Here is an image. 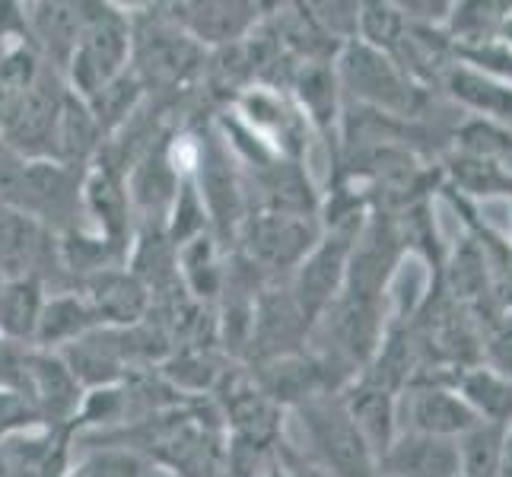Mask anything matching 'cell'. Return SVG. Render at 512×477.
<instances>
[{"instance_id": "obj_34", "label": "cell", "mask_w": 512, "mask_h": 477, "mask_svg": "<svg viewBox=\"0 0 512 477\" xmlns=\"http://www.w3.org/2000/svg\"><path fill=\"white\" fill-rule=\"evenodd\" d=\"M153 477H172V474H166V471H153Z\"/></svg>"}, {"instance_id": "obj_8", "label": "cell", "mask_w": 512, "mask_h": 477, "mask_svg": "<svg viewBox=\"0 0 512 477\" xmlns=\"http://www.w3.org/2000/svg\"><path fill=\"white\" fill-rule=\"evenodd\" d=\"M264 10L268 7L249 4V0H182V4H166L169 20L204 51L245 42L271 16Z\"/></svg>"}, {"instance_id": "obj_32", "label": "cell", "mask_w": 512, "mask_h": 477, "mask_svg": "<svg viewBox=\"0 0 512 477\" xmlns=\"http://www.w3.org/2000/svg\"><path fill=\"white\" fill-rule=\"evenodd\" d=\"M497 42H500V45H506V48L512 51V13L506 16V23H503L500 35H497Z\"/></svg>"}, {"instance_id": "obj_26", "label": "cell", "mask_w": 512, "mask_h": 477, "mask_svg": "<svg viewBox=\"0 0 512 477\" xmlns=\"http://www.w3.org/2000/svg\"><path fill=\"white\" fill-rule=\"evenodd\" d=\"M452 182L462 188L465 194H500V191H512V172L503 169V163L497 159H481V156H468L458 153L449 166Z\"/></svg>"}, {"instance_id": "obj_22", "label": "cell", "mask_w": 512, "mask_h": 477, "mask_svg": "<svg viewBox=\"0 0 512 477\" xmlns=\"http://www.w3.org/2000/svg\"><path fill=\"white\" fill-rule=\"evenodd\" d=\"M45 61L32 45H16L0 58V131H4L13 115L20 112V105L32 93L35 80L42 77Z\"/></svg>"}, {"instance_id": "obj_24", "label": "cell", "mask_w": 512, "mask_h": 477, "mask_svg": "<svg viewBox=\"0 0 512 477\" xmlns=\"http://www.w3.org/2000/svg\"><path fill=\"white\" fill-rule=\"evenodd\" d=\"M506 427L500 423H478L458 439V462H462V477H497L500 455H503Z\"/></svg>"}, {"instance_id": "obj_5", "label": "cell", "mask_w": 512, "mask_h": 477, "mask_svg": "<svg viewBox=\"0 0 512 477\" xmlns=\"http://www.w3.org/2000/svg\"><path fill=\"white\" fill-rule=\"evenodd\" d=\"M306 430V455L322 465L328 477H379V462L366 439L353 427L341 395H319L296 408Z\"/></svg>"}, {"instance_id": "obj_20", "label": "cell", "mask_w": 512, "mask_h": 477, "mask_svg": "<svg viewBox=\"0 0 512 477\" xmlns=\"http://www.w3.org/2000/svg\"><path fill=\"white\" fill-rule=\"evenodd\" d=\"M179 280L194 303L217 306L226 280V252L210 233L179 245Z\"/></svg>"}, {"instance_id": "obj_3", "label": "cell", "mask_w": 512, "mask_h": 477, "mask_svg": "<svg viewBox=\"0 0 512 477\" xmlns=\"http://www.w3.org/2000/svg\"><path fill=\"white\" fill-rule=\"evenodd\" d=\"M194 185H198L207 220H210V236L220 242L223 252L236 249L239 229L249 217V194H245V179L236 163L233 150L226 147L223 134L217 125L194 128Z\"/></svg>"}, {"instance_id": "obj_27", "label": "cell", "mask_w": 512, "mask_h": 477, "mask_svg": "<svg viewBox=\"0 0 512 477\" xmlns=\"http://www.w3.org/2000/svg\"><path fill=\"white\" fill-rule=\"evenodd\" d=\"M452 290L455 296L462 299H474L481 296L484 287H487V268H484V252L468 239V245L462 252H455V261H452Z\"/></svg>"}, {"instance_id": "obj_2", "label": "cell", "mask_w": 512, "mask_h": 477, "mask_svg": "<svg viewBox=\"0 0 512 477\" xmlns=\"http://www.w3.org/2000/svg\"><path fill=\"white\" fill-rule=\"evenodd\" d=\"M80 4V39L64 80L70 93L90 102L131 67V13L105 0H80Z\"/></svg>"}, {"instance_id": "obj_14", "label": "cell", "mask_w": 512, "mask_h": 477, "mask_svg": "<svg viewBox=\"0 0 512 477\" xmlns=\"http://www.w3.org/2000/svg\"><path fill=\"white\" fill-rule=\"evenodd\" d=\"M26 7V26H29V42L39 51V58L58 70L64 77L67 64L74 58V48L80 39V23H83V4H64V0H39V4H23Z\"/></svg>"}, {"instance_id": "obj_6", "label": "cell", "mask_w": 512, "mask_h": 477, "mask_svg": "<svg viewBox=\"0 0 512 477\" xmlns=\"http://www.w3.org/2000/svg\"><path fill=\"white\" fill-rule=\"evenodd\" d=\"M322 239V223L287 210H249L236 249L268 280H287Z\"/></svg>"}, {"instance_id": "obj_12", "label": "cell", "mask_w": 512, "mask_h": 477, "mask_svg": "<svg viewBox=\"0 0 512 477\" xmlns=\"http://www.w3.org/2000/svg\"><path fill=\"white\" fill-rule=\"evenodd\" d=\"M290 93L293 105L303 115L306 125L322 134L328 144L338 150L341 144V83H338V70L334 61H306L296 67V74L290 80Z\"/></svg>"}, {"instance_id": "obj_1", "label": "cell", "mask_w": 512, "mask_h": 477, "mask_svg": "<svg viewBox=\"0 0 512 477\" xmlns=\"http://www.w3.org/2000/svg\"><path fill=\"white\" fill-rule=\"evenodd\" d=\"M131 13V74L147 99L175 105L201 80L207 51L169 20L166 4H147Z\"/></svg>"}, {"instance_id": "obj_18", "label": "cell", "mask_w": 512, "mask_h": 477, "mask_svg": "<svg viewBox=\"0 0 512 477\" xmlns=\"http://www.w3.org/2000/svg\"><path fill=\"white\" fill-rule=\"evenodd\" d=\"M452 388L478 414V420L500 423V427L512 423V379L503 376L500 369H493L490 363L462 366L452 376Z\"/></svg>"}, {"instance_id": "obj_23", "label": "cell", "mask_w": 512, "mask_h": 477, "mask_svg": "<svg viewBox=\"0 0 512 477\" xmlns=\"http://www.w3.org/2000/svg\"><path fill=\"white\" fill-rule=\"evenodd\" d=\"M204 233H210L207 207H204L198 185H194V175L185 172L179 182V191H175V201L169 207V217H166V236L175 249H179V245L198 239Z\"/></svg>"}, {"instance_id": "obj_19", "label": "cell", "mask_w": 512, "mask_h": 477, "mask_svg": "<svg viewBox=\"0 0 512 477\" xmlns=\"http://www.w3.org/2000/svg\"><path fill=\"white\" fill-rule=\"evenodd\" d=\"M443 80H446V90L449 96L465 105V109L478 112L481 118L487 115V121H497V118H512V86L484 74V70L471 67L455 61L443 70Z\"/></svg>"}, {"instance_id": "obj_25", "label": "cell", "mask_w": 512, "mask_h": 477, "mask_svg": "<svg viewBox=\"0 0 512 477\" xmlns=\"http://www.w3.org/2000/svg\"><path fill=\"white\" fill-rule=\"evenodd\" d=\"M80 477H153V465L128 446H86L74 465Z\"/></svg>"}, {"instance_id": "obj_21", "label": "cell", "mask_w": 512, "mask_h": 477, "mask_svg": "<svg viewBox=\"0 0 512 477\" xmlns=\"http://www.w3.org/2000/svg\"><path fill=\"white\" fill-rule=\"evenodd\" d=\"M48 287L42 277H7L0 284V338L32 347Z\"/></svg>"}, {"instance_id": "obj_4", "label": "cell", "mask_w": 512, "mask_h": 477, "mask_svg": "<svg viewBox=\"0 0 512 477\" xmlns=\"http://www.w3.org/2000/svg\"><path fill=\"white\" fill-rule=\"evenodd\" d=\"M334 70H338L341 90H347L353 102L382 115L417 118L423 99H427L420 86L398 67V61L363 42L344 45Z\"/></svg>"}, {"instance_id": "obj_16", "label": "cell", "mask_w": 512, "mask_h": 477, "mask_svg": "<svg viewBox=\"0 0 512 477\" xmlns=\"http://www.w3.org/2000/svg\"><path fill=\"white\" fill-rule=\"evenodd\" d=\"M379 471L388 477H462L458 439L401 430L379 462Z\"/></svg>"}, {"instance_id": "obj_28", "label": "cell", "mask_w": 512, "mask_h": 477, "mask_svg": "<svg viewBox=\"0 0 512 477\" xmlns=\"http://www.w3.org/2000/svg\"><path fill=\"white\" fill-rule=\"evenodd\" d=\"M32 427H45L32 404L13 388H0V443Z\"/></svg>"}, {"instance_id": "obj_30", "label": "cell", "mask_w": 512, "mask_h": 477, "mask_svg": "<svg viewBox=\"0 0 512 477\" xmlns=\"http://www.w3.org/2000/svg\"><path fill=\"white\" fill-rule=\"evenodd\" d=\"M274 455H277V462L284 465L287 477H328V471L322 465H315L303 449H296L287 436L277 443Z\"/></svg>"}, {"instance_id": "obj_7", "label": "cell", "mask_w": 512, "mask_h": 477, "mask_svg": "<svg viewBox=\"0 0 512 477\" xmlns=\"http://www.w3.org/2000/svg\"><path fill=\"white\" fill-rule=\"evenodd\" d=\"M363 223H366V217L325 226L322 239L315 242V249L287 277V287H290V293L296 299V306L309 318L312 328L325 315V309L334 303V299L344 293L350 252H353V242H357Z\"/></svg>"}, {"instance_id": "obj_9", "label": "cell", "mask_w": 512, "mask_h": 477, "mask_svg": "<svg viewBox=\"0 0 512 477\" xmlns=\"http://www.w3.org/2000/svg\"><path fill=\"white\" fill-rule=\"evenodd\" d=\"M23 398L42 417L45 427H67L74 423L80 401H83V385L70 373L61 353L55 350H26V379H23Z\"/></svg>"}, {"instance_id": "obj_15", "label": "cell", "mask_w": 512, "mask_h": 477, "mask_svg": "<svg viewBox=\"0 0 512 477\" xmlns=\"http://www.w3.org/2000/svg\"><path fill=\"white\" fill-rule=\"evenodd\" d=\"M341 398H344V408L353 420V427H357L360 436L366 439L369 452L376 455V462H382L385 452L392 449V443L401 433L398 395L388 392L382 385L366 382V379H353L341 392Z\"/></svg>"}, {"instance_id": "obj_13", "label": "cell", "mask_w": 512, "mask_h": 477, "mask_svg": "<svg viewBox=\"0 0 512 477\" xmlns=\"http://www.w3.org/2000/svg\"><path fill=\"white\" fill-rule=\"evenodd\" d=\"M77 290L93 306L102 328H131L150 315V290L128 271V264L86 277Z\"/></svg>"}, {"instance_id": "obj_29", "label": "cell", "mask_w": 512, "mask_h": 477, "mask_svg": "<svg viewBox=\"0 0 512 477\" xmlns=\"http://www.w3.org/2000/svg\"><path fill=\"white\" fill-rule=\"evenodd\" d=\"M16 45H32L26 26V7L13 4V0H0V58Z\"/></svg>"}, {"instance_id": "obj_10", "label": "cell", "mask_w": 512, "mask_h": 477, "mask_svg": "<svg viewBox=\"0 0 512 477\" xmlns=\"http://www.w3.org/2000/svg\"><path fill=\"white\" fill-rule=\"evenodd\" d=\"M83 229L121 245V249H131L134 210L128 175L109 163H99V159H93V166L83 175Z\"/></svg>"}, {"instance_id": "obj_36", "label": "cell", "mask_w": 512, "mask_h": 477, "mask_svg": "<svg viewBox=\"0 0 512 477\" xmlns=\"http://www.w3.org/2000/svg\"><path fill=\"white\" fill-rule=\"evenodd\" d=\"M0 284H4V277H0Z\"/></svg>"}, {"instance_id": "obj_33", "label": "cell", "mask_w": 512, "mask_h": 477, "mask_svg": "<svg viewBox=\"0 0 512 477\" xmlns=\"http://www.w3.org/2000/svg\"><path fill=\"white\" fill-rule=\"evenodd\" d=\"M261 477H287V471H284V465L277 462V455H274V462L268 465V471H264Z\"/></svg>"}, {"instance_id": "obj_31", "label": "cell", "mask_w": 512, "mask_h": 477, "mask_svg": "<svg viewBox=\"0 0 512 477\" xmlns=\"http://www.w3.org/2000/svg\"><path fill=\"white\" fill-rule=\"evenodd\" d=\"M497 477H512V423L506 427V436H503V455H500Z\"/></svg>"}, {"instance_id": "obj_17", "label": "cell", "mask_w": 512, "mask_h": 477, "mask_svg": "<svg viewBox=\"0 0 512 477\" xmlns=\"http://www.w3.org/2000/svg\"><path fill=\"white\" fill-rule=\"evenodd\" d=\"M102 328L93 306L86 303V296L70 287V290H51L45 296V306L39 315V328H35L32 347L39 350H64L67 344H74L86 338L90 331Z\"/></svg>"}, {"instance_id": "obj_11", "label": "cell", "mask_w": 512, "mask_h": 477, "mask_svg": "<svg viewBox=\"0 0 512 477\" xmlns=\"http://www.w3.org/2000/svg\"><path fill=\"white\" fill-rule=\"evenodd\" d=\"M404 414V433H423V436H443V439H462L468 430L478 427V414L458 398L452 382H433L417 379L411 385L404 404L398 401V420Z\"/></svg>"}, {"instance_id": "obj_35", "label": "cell", "mask_w": 512, "mask_h": 477, "mask_svg": "<svg viewBox=\"0 0 512 477\" xmlns=\"http://www.w3.org/2000/svg\"><path fill=\"white\" fill-rule=\"evenodd\" d=\"M64 477H80V474H77V471H74V468H70V471H67V474H64Z\"/></svg>"}]
</instances>
